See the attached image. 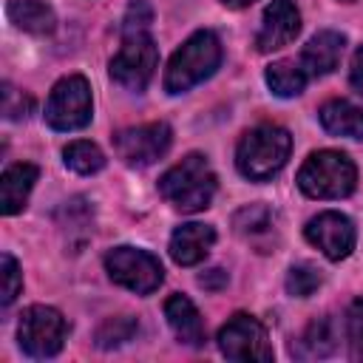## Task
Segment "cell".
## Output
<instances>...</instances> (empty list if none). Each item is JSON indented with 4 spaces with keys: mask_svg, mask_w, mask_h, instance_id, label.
I'll return each mask as SVG.
<instances>
[{
    "mask_svg": "<svg viewBox=\"0 0 363 363\" xmlns=\"http://www.w3.org/2000/svg\"><path fill=\"white\" fill-rule=\"evenodd\" d=\"M147 23H150V9L145 0H136L125 14L122 31H147Z\"/></svg>",
    "mask_w": 363,
    "mask_h": 363,
    "instance_id": "cell-28",
    "label": "cell"
},
{
    "mask_svg": "<svg viewBox=\"0 0 363 363\" xmlns=\"http://www.w3.org/2000/svg\"><path fill=\"white\" fill-rule=\"evenodd\" d=\"M105 269L113 284H119L136 295H150L153 289H159V284L164 278L159 258L150 255L147 250H136V247H113L105 255Z\"/></svg>",
    "mask_w": 363,
    "mask_h": 363,
    "instance_id": "cell-7",
    "label": "cell"
},
{
    "mask_svg": "<svg viewBox=\"0 0 363 363\" xmlns=\"http://www.w3.org/2000/svg\"><path fill=\"white\" fill-rule=\"evenodd\" d=\"M3 96H6V102H3V113H6V119H26V116H28V111H31V96L17 94L11 85H6Z\"/></svg>",
    "mask_w": 363,
    "mask_h": 363,
    "instance_id": "cell-27",
    "label": "cell"
},
{
    "mask_svg": "<svg viewBox=\"0 0 363 363\" xmlns=\"http://www.w3.org/2000/svg\"><path fill=\"white\" fill-rule=\"evenodd\" d=\"M343 45H346V37L340 31H318L301 51V68L306 71V77H323L329 71L337 68L340 62V54H343Z\"/></svg>",
    "mask_w": 363,
    "mask_h": 363,
    "instance_id": "cell-13",
    "label": "cell"
},
{
    "mask_svg": "<svg viewBox=\"0 0 363 363\" xmlns=\"http://www.w3.org/2000/svg\"><path fill=\"white\" fill-rule=\"evenodd\" d=\"M306 79H309L306 71L295 60H278V62H272L267 68V85L278 96H298L303 91Z\"/></svg>",
    "mask_w": 363,
    "mask_h": 363,
    "instance_id": "cell-21",
    "label": "cell"
},
{
    "mask_svg": "<svg viewBox=\"0 0 363 363\" xmlns=\"http://www.w3.org/2000/svg\"><path fill=\"white\" fill-rule=\"evenodd\" d=\"M346 337H349L354 354L363 357V298L352 301V306L346 312Z\"/></svg>",
    "mask_w": 363,
    "mask_h": 363,
    "instance_id": "cell-26",
    "label": "cell"
},
{
    "mask_svg": "<svg viewBox=\"0 0 363 363\" xmlns=\"http://www.w3.org/2000/svg\"><path fill=\"white\" fill-rule=\"evenodd\" d=\"M349 82H352V88L363 96V45L354 51V57H352V68H349Z\"/></svg>",
    "mask_w": 363,
    "mask_h": 363,
    "instance_id": "cell-29",
    "label": "cell"
},
{
    "mask_svg": "<svg viewBox=\"0 0 363 363\" xmlns=\"http://www.w3.org/2000/svg\"><path fill=\"white\" fill-rule=\"evenodd\" d=\"M37 173L40 170L28 162H17V164L3 170V176H0V210H3V216H14L26 207V199L37 182Z\"/></svg>",
    "mask_w": 363,
    "mask_h": 363,
    "instance_id": "cell-15",
    "label": "cell"
},
{
    "mask_svg": "<svg viewBox=\"0 0 363 363\" xmlns=\"http://www.w3.org/2000/svg\"><path fill=\"white\" fill-rule=\"evenodd\" d=\"M62 162L68 170L79 173V176H91L96 170L105 167V153L94 145V142H85V139H77L71 142L65 150H62Z\"/></svg>",
    "mask_w": 363,
    "mask_h": 363,
    "instance_id": "cell-22",
    "label": "cell"
},
{
    "mask_svg": "<svg viewBox=\"0 0 363 363\" xmlns=\"http://www.w3.org/2000/svg\"><path fill=\"white\" fill-rule=\"evenodd\" d=\"M233 227L241 238L261 244L264 238H272V233H275V213L267 204H250L233 216Z\"/></svg>",
    "mask_w": 363,
    "mask_h": 363,
    "instance_id": "cell-19",
    "label": "cell"
},
{
    "mask_svg": "<svg viewBox=\"0 0 363 363\" xmlns=\"http://www.w3.org/2000/svg\"><path fill=\"white\" fill-rule=\"evenodd\" d=\"M199 286H204V289H221V286H227V272L224 269H207L204 275H199Z\"/></svg>",
    "mask_w": 363,
    "mask_h": 363,
    "instance_id": "cell-30",
    "label": "cell"
},
{
    "mask_svg": "<svg viewBox=\"0 0 363 363\" xmlns=\"http://www.w3.org/2000/svg\"><path fill=\"white\" fill-rule=\"evenodd\" d=\"M318 119L326 133L332 136H349V139H363V108L346 102V99H329L320 105Z\"/></svg>",
    "mask_w": 363,
    "mask_h": 363,
    "instance_id": "cell-17",
    "label": "cell"
},
{
    "mask_svg": "<svg viewBox=\"0 0 363 363\" xmlns=\"http://www.w3.org/2000/svg\"><path fill=\"white\" fill-rule=\"evenodd\" d=\"M301 31V14L295 9L292 0H272L264 9V20L261 28L255 34V48L261 54L278 51L284 45H289Z\"/></svg>",
    "mask_w": 363,
    "mask_h": 363,
    "instance_id": "cell-12",
    "label": "cell"
},
{
    "mask_svg": "<svg viewBox=\"0 0 363 363\" xmlns=\"http://www.w3.org/2000/svg\"><path fill=\"white\" fill-rule=\"evenodd\" d=\"M65 335H68V323L54 306L34 303L20 315L17 340L28 357H54L62 349Z\"/></svg>",
    "mask_w": 363,
    "mask_h": 363,
    "instance_id": "cell-6",
    "label": "cell"
},
{
    "mask_svg": "<svg viewBox=\"0 0 363 363\" xmlns=\"http://www.w3.org/2000/svg\"><path fill=\"white\" fill-rule=\"evenodd\" d=\"M136 320L128 318V315H119V318H111L105 320L99 329H96V346L99 349H113V346H122L128 343L133 335H136Z\"/></svg>",
    "mask_w": 363,
    "mask_h": 363,
    "instance_id": "cell-23",
    "label": "cell"
},
{
    "mask_svg": "<svg viewBox=\"0 0 363 363\" xmlns=\"http://www.w3.org/2000/svg\"><path fill=\"white\" fill-rule=\"evenodd\" d=\"M335 352V332L329 320H315L303 329V335L292 343L295 357H326Z\"/></svg>",
    "mask_w": 363,
    "mask_h": 363,
    "instance_id": "cell-20",
    "label": "cell"
},
{
    "mask_svg": "<svg viewBox=\"0 0 363 363\" xmlns=\"http://www.w3.org/2000/svg\"><path fill=\"white\" fill-rule=\"evenodd\" d=\"M357 184L354 162L340 150H318L298 170V187L309 199H343Z\"/></svg>",
    "mask_w": 363,
    "mask_h": 363,
    "instance_id": "cell-4",
    "label": "cell"
},
{
    "mask_svg": "<svg viewBox=\"0 0 363 363\" xmlns=\"http://www.w3.org/2000/svg\"><path fill=\"white\" fill-rule=\"evenodd\" d=\"M156 62L159 51L147 31H122V48L111 60V77L128 91H145Z\"/></svg>",
    "mask_w": 363,
    "mask_h": 363,
    "instance_id": "cell-5",
    "label": "cell"
},
{
    "mask_svg": "<svg viewBox=\"0 0 363 363\" xmlns=\"http://www.w3.org/2000/svg\"><path fill=\"white\" fill-rule=\"evenodd\" d=\"M159 193L182 213L204 210L216 193V173L201 153H187L179 164L164 170L159 179Z\"/></svg>",
    "mask_w": 363,
    "mask_h": 363,
    "instance_id": "cell-1",
    "label": "cell"
},
{
    "mask_svg": "<svg viewBox=\"0 0 363 363\" xmlns=\"http://www.w3.org/2000/svg\"><path fill=\"white\" fill-rule=\"evenodd\" d=\"M218 349L230 360H272V346L267 337V329L258 318L252 315H233L221 332H218Z\"/></svg>",
    "mask_w": 363,
    "mask_h": 363,
    "instance_id": "cell-9",
    "label": "cell"
},
{
    "mask_svg": "<svg viewBox=\"0 0 363 363\" xmlns=\"http://www.w3.org/2000/svg\"><path fill=\"white\" fill-rule=\"evenodd\" d=\"M9 17L17 28L31 34H51L54 31V11L43 0H9Z\"/></svg>",
    "mask_w": 363,
    "mask_h": 363,
    "instance_id": "cell-18",
    "label": "cell"
},
{
    "mask_svg": "<svg viewBox=\"0 0 363 363\" xmlns=\"http://www.w3.org/2000/svg\"><path fill=\"white\" fill-rule=\"evenodd\" d=\"M221 62V43L213 31H196L190 34L182 48L170 57L164 68V91L167 94H184L201 79H207Z\"/></svg>",
    "mask_w": 363,
    "mask_h": 363,
    "instance_id": "cell-3",
    "label": "cell"
},
{
    "mask_svg": "<svg viewBox=\"0 0 363 363\" xmlns=\"http://www.w3.org/2000/svg\"><path fill=\"white\" fill-rule=\"evenodd\" d=\"M0 275H3V306H9L23 289V272L9 252H3L0 258Z\"/></svg>",
    "mask_w": 363,
    "mask_h": 363,
    "instance_id": "cell-25",
    "label": "cell"
},
{
    "mask_svg": "<svg viewBox=\"0 0 363 363\" xmlns=\"http://www.w3.org/2000/svg\"><path fill=\"white\" fill-rule=\"evenodd\" d=\"M318 286H320V269H315L312 264H295L286 272V292L295 298H309Z\"/></svg>",
    "mask_w": 363,
    "mask_h": 363,
    "instance_id": "cell-24",
    "label": "cell"
},
{
    "mask_svg": "<svg viewBox=\"0 0 363 363\" xmlns=\"http://www.w3.org/2000/svg\"><path fill=\"white\" fill-rule=\"evenodd\" d=\"M173 130L167 122H147L139 128H125L113 136L116 156L130 167H147L167 153Z\"/></svg>",
    "mask_w": 363,
    "mask_h": 363,
    "instance_id": "cell-10",
    "label": "cell"
},
{
    "mask_svg": "<svg viewBox=\"0 0 363 363\" xmlns=\"http://www.w3.org/2000/svg\"><path fill=\"white\" fill-rule=\"evenodd\" d=\"M289 150H292V136L281 125H258L241 136L235 150V164L244 179L267 182L286 164Z\"/></svg>",
    "mask_w": 363,
    "mask_h": 363,
    "instance_id": "cell-2",
    "label": "cell"
},
{
    "mask_svg": "<svg viewBox=\"0 0 363 363\" xmlns=\"http://www.w3.org/2000/svg\"><path fill=\"white\" fill-rule=\"evenodd\" d=\"M227 9H244V6H250V3H255V0H221Z\"/></svg>",
    "mask_w": 363,
    "mask_h": 363,
    "instance_id": "cell-31",
    "label": "cell"
},
{
    "mask_svg": "<svg viewBox=\"0 0 363 363\" xmlns=\"http://www.w3.org/2000/svg\"><path fill=\"white\" fill-rule=\"evenodd\" d=\"M45 122L54 130H79L91 122V88L79 74L62 77L45 102Z\"/></svg>",
    "mask_w": 363,
    "mask_h": 363,
    "instance_id": "cell-8",
    "label": "cell"
},
{
    "mask_svg": "<svg viewBox=\"0 0 363 363\" xmlns=\"http://www.w3.org/2000/svg\"><path fill=\"white\" fill-rule=\"evenodd\" d=\"M213 244H216V230L210 224L190 221V224H182L170 235V258L182 267H193L207 258Z\"/></svg>",
    "mask_w": 363,
    "mask_h": 363,
    "instance_id": "cell-14",
    "label": "cell"
},
{
    "mask_svg": "<svg viewBox=\"0 0 363 363\" xmlns=\"http://www.w3.org/2000/svg\"><path fill=\"white\" fill-rule=\"evenodd\" d=\"M303 235L332 261H340L354 250V224L349 216L337 210H326L309 218V224L303 227Z\"/></svg>",
    "mask_w": 363,
    "mask_h": 363,
    "instance_id": "cell-11",
    "label": "cell"
},
{
    "mask_svg": "<svg viewBox=\"0 0 363 363\" xmlns=\"http://www.w3.org/2000/svg\"><path fill=\"white\" fill-rule=\"evenodd\" d=\"M164 318L170 323V329L176 332V337L187 346H201L204 343V323L199 309L193 306V301L187 295H170L164 301Z\"/></svg>",
    "mask_w": 363,
    "mask_h": 363,
    "instance_id": "cell-16",
    "label": "cell"
}]
</instances>
